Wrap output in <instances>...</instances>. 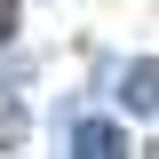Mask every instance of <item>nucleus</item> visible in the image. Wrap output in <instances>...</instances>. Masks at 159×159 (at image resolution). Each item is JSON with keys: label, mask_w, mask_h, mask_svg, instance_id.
Segmentation results:
<instances>
[{"label": "nucleus", "mask_w": 159, "mask_h": 159, "mask_svg": "<svg viewBox=\"0 0 159 159\" xmlns=\"http://www.w3.org/2000/svg\"><path fill=\"white\" fill-rule=\"evenodd\" d=\"M0 151H16V119H8V111H0Z\"/></svg>", "instance_id": "4"}, {"label": "nucleus", "mask_w": 159, "mask_h": 159, "mask_svg": "<svg viewBox=\"0 0 159 159\" xmlns=\"http://www.w3.org/2000/svg\"><path fill=\"white\" fill-rule=\"evenodd\" d=\"M119 103H127V111H159V64H151V56H143V64H127Z\"/></svg>", "instance_id": "2"}, {"label": "nucleus", "mask_w": 159, "mask_h": 159, "mask_svg": "<svg viewBox=\"0 0 159 159\" xmlns=\"http://www.w3.org/2000/svg\"><path fill=\"white\" fill-rule=\"evenodd\" d=\"M72 151L80 159H111V151H127V135H119L111 119H80V127H72Z\"/></svg>", "instance_id": "1"}, {"label": "nucleus", "mask_w": 159, "mask_h": 159, "mask_svg": "<svg viewBox=\"0 0 159 159\" xmlns=\"http://www.w3.org/2000/svg\"><path fill=\"white\" fill-rule=\"evenodd\" d=\"M16 24H24V0H0V48L16 40Z\"/></svg>", "instance_id": "3"}]
</instances>
